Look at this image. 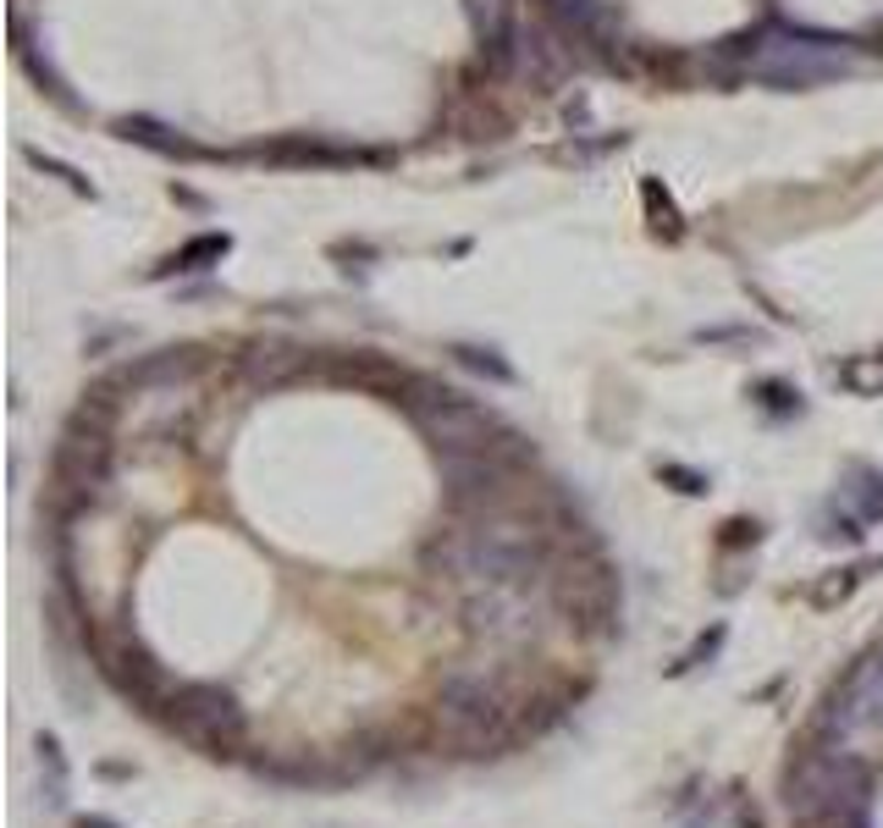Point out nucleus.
Returning <instances> with one entry per match:
<instances>
[{
  "instance_id": "423d86ee",
  "label": "nucleus",
  "mask_w": 883,
  "mask_h": 828,
  "mask_svg": "<svg viewBox=\"0 0 883 828\" xmlns=\"http://www.w3.org/2000/svg\"><path fill=\"white\" fill-rule=\"evenodd\" d=\"M111 476V437H106V421L89 426V414H78L67 443H62V459H56V481L78 498H95Z\"/></svg>"
},
{
  "instance_id": "f257e3e1",
  "label": "nucleus",
  "mask_w": 883,
  "mask_h": 828,
  "mask_svg": "<svg viewBox=\"0 0 883 828\" xmlns=\"http://www.w3.org/2000/svg\"><path fill=\"white\" fill-rule=\"evenodd\" d=\"M789 811L800 822H828V828H850L861 817H872V773L866 762H855L850 751L828 745V751H806L789 767Z\"/></svg>"
},
{
  "instance_id": "ddd939ff",
  "label": "nucleus",
  "mask_w": 883,
  "mask_h": 828,
  "mask_svg": "<svg viewBox=\"0 0 883 828\" xmlns=\"http://www.w3.org/2000/svg\"><path fill=\"white\" fill-rule=\"evenodd\" d=\"M663 476H668V481H679V492H707V476H696V470H679V465H663Z\"/></svg>"
},
{
  "instance_id": "7ed1b4c3",
  "label": "nucleus",
  "mask_w": 883,
  "mask_h": 828,
  "mask_svg": "<svg viewBox=\"0 0 883 828\" xmlns=\"http://www.w3.org/2000/svg\"><path fill=\"white\" fill-rule=\"evenodd\" d=\"M861 729H883V646H872L822 701L817 712V740L828 745H844L855 740Z\"/></svg>"
},
{
  "instance_id": "f8f14e48",
  "label": "nucleus",
  "mask_w": 883,
  "mask_h": 828,
  "mask_svg": "<svg viewBox=\"0 0 883 828\" xmlns=\"http://www.w3.org/2000/svg\"><path fill=\"white\" fill-rule=\"evenodd\" d=\"M459 359H465V364H476V370H492L498 381H509V375H514L503 359H492V353H481V348H459Z\"/></svg>"
},
{
  "instance_id": "39448f33",
  "label": "nucleus",
  "mask_w": 883,
  "mask_h": 828,
  "mask_svg": "<svg viewBox=\"0 0 883 828\" xmlns=\"http://www.w3.org/2000/svg\"><path fill=\"white\" fill-rule=\"evenodd\" d=\"M95 663H100V674L111 679V690L117 696H128L133 707H144V712H161V701L172 696V679H166V668L139 646V641H95Z\"/></svg>"
},
{
  "instance_id": "9d476101",
  "label": "nucleus",
  "mask_w": 883,
  "mask_h": 828,
  "mask_svg": "<svg viewBox=\"0 0 883 828\" xmlns=\"http://www.w3.org/2000/svg\"><path fill=\"white\" fill-rule=\"evenodd\" d=\"M547 7L569 23V29H591L597 18H602V7H597V0H547Z\"/></svg>"
},
{
  "instance_id": "20e7f679",
  "label": "nucleus",
  "mask_w": 883,
  "mask_h": 828,
  "mask_svg": "<svg viewBox=\"0 0 883 828\" xmlns=\"http://www.w3.org/2000/svg\"><path fill=\"white\" fill-rule=\"evenodd\" d=\"M442 718H448V729L465 740V745H509L514 740V707L503 701L498 685L487 679H448L442 685Z\"/></svg>"
},
{
  "instance_id": "f03ea898",
  "label": "nucleus",
  "mask_w": 883,
  "mask_h": 828,
  "mask_svg": "<svg viewBox=\"0 0 883 828\" xmlns=\"http://www.w3.org/2000/svg\"><path fill=\"white\" fill-rule=\"evenodd\" d=\"M161 718L188 740V745H199L205 756H238V745H243V734H249V718H243V707H238V696L232 690H221V685H205V679H188V685H172V696L161 701Z\"/></svg>"
},
{
  "instance_id": "9b49d317",
  "label": "nucleus",
  "mask_w": 883,
  "mask_h": 828,
  "mask_svg": "<svg viewBox=\"0 0 883 828\" xmlns=\"http://www.w3.org/2000/svg\"><path fill=\"white\" fill-rule=\"evenodd\" d=\"M756 392H762V403H767V408H778V414L800 408V392H789V386H778V381H762Z\"/></svg>"
},
{
  "instance_id": "1a4fd4ad",
  "label": "nucleus",
  "mask_w": 883,
  "mask_h": 828,
  "mask_svg": "<svg viewBox=\"0 0 883 828\" xmlns=\"http://www.w3.org/2000/svg\"><path fill=\"white\" fill-rule=\"evenodd\" d=\"M723 635H729V630H723V624H712V630H707V635H701V641H696V646H690V652L674 663V674H690V668L712 663V657H718V646H723Z\"/></svg>"
},
{
  "instance_id": "4468645a",
  "label": "nucleus",
  "mask_w": 883,
  "mask_h": 828,
  "mask_svg": "<svg viewBox=\"0 0 883 828\" xmlns=\"http://www.w3.org/2000/svg\"><path fill=\"white\" fill-rule=\"evenodd\" d=\"M78 828H122V822H111V817H78Z\"/></svg>"
},
{
  "instance_id": "0eeeda50",
  "label": "nucleus",
  "mask_w": 883,
  "mask_h": 828,
  "mask_svg": "<svg viewBox=\"0 0 883 828\" xmlns=\"http://www.w3.org/2000/svg\"><path fill=\"white\" fill-rule=\"evenodd\" d=\"M558 608L580 624H608L619 613V586L608 580V569H569V580L558 586Z\"/></svg>"
},
{
  "instance_id": "6e6552de",
  "label": "nucleus",
  "mask_w": 883,
  "mask_h": 828,
  "mask_svg": "<svg viewBox=\"0 0 883 828\" xmlns=\"http://www.w3.org/2000/svg\"><path fill=\"white\" fill-rule=\"evenodd\" d=\"M40 767L51 773L45 800H51V806H62V800H67V778H73V773H67V756H62V740H56V734H40Z\"/></svg>"
}]
</instances>
